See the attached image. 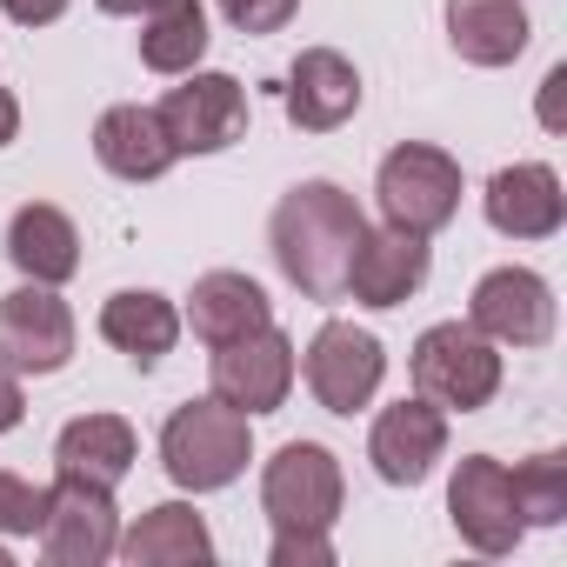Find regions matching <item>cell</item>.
Here are the masks:
<instances>
[{
	"label": "cell",
	"mask_w": 567,
	"mask_h": 567,
	"mask_svg": "<svg viewBox=\"0 0 567 567\" xmlns=\"http://www.w3.org/2000/svg\"><path fill=\"white\" fill-rule=\"evenodd\" d=\"M481 207H487V227L507 234V240H547V234H560V220H567V194H560V174H554L547 161H514V167H501V174L487 181Z\"/></svg>",
	"instance_id": "obj_14"
},
{
	"label": "cell",
	"mask_w": 567,
	"mask_h": 567,
	"mask_svg": "<svg viewBox=\"0 0 567 567\" xmlns=\"http://www.w3.org/2000/svg\"><path fill=\"white\" fill-rule=\"evenodd\" d=\"M220 14L240 34H280V28L301 14V0H220Z\"/></svg>",
	"instance_id": "obj_27"
},
{
	"label": "cell",
	"mask_w": 567,
	"mask_h": 567,
	"mask_svg": "<svg viewBox=\"0 0 567 567\" xmlns=\"http://www.w3.org/2000/svg\"><path fill=\"white\" fill-rule=\"evenodd\" d=\"M114 554L127 567H200V560H214V534H207V520L187 501H161L121 534Z\"/></svg>",
	"instance_id": "obj_21"
},
{
	"label": "cell",
	"mask_w": 567,
	"mask_h": 567,
	"mask_svg": "<svg viewBox=\"0 0 567 567\" xmlns=\"http://www.w3.org/2000/svg\"><path fill=\"white\" fill-rule=\"evenodd\" d=\"M447 454V414L434 401H394L374 414V434H368V461L388 487H421Z\"/></svg>",
	"instance_id": "obj_13"
},
{
	"label": "cell",
	"mask_w": 567,
	"mask_h": 567,
	"mask_svg": "<svg viewBox=\"0 0 567 567\" xmlns=\"http://www.w3.org/2000/svg\"><path fill=\"white\" fill-rule=\"evenodd\" d=\"M0 8H8V21H21V28H48V21L68 14V0H0Z\"/></svg>",
	"instance_id": "obj_29"
},
{
	"label": "cell",
	"mask_w": 567,
	"mask_h": 567,
	"mask_svg": "<svg viewBox=\"0 0 567 567\" xmlns=\"http://www.w3.org/2000/svg\"><path fill=\"white\" fill-rule=\"evenodd\" d=\"M274 321V301L260 295V280L254 274H234V267H214L194 280V295H187V328L207 341V348H227L254 328Z\"/></svg>",
	"instance_id": "obj_19"
},
{
	"label": "cell",
	"mask_w": 567,
	"mask_h": 567,
	"mask_svg": "<svg viewBox=\"0 0 567 567\" xmlns=\"http://www.w3.org/2000/svg\"><path fill=\"white\" fill-rule=\"evenodd\" d=\"M374 200H381V220L388 227H408V234H441L454 214H461V161L447 147H427V141H401L381 174H374Z\"/></svg>",
	"instance_id": "obj_5"
},
{
	"label": "cell",
	"mask_w": 567,
	"mask_h": 567,
	"mask_svg": "<svg viewBox=\"0 0 567 567\" xmlns=\"http://www.w3.org/2000/svg\"><path fill=\"white\" fill-rule=\"evenodd\" d=\"M348 481L334 447L321 441H288L267 467H260V514L274 520V534H328L341 520Z\"/></svg>",
	"instance_id": "obj_4"
},
{
	"label": "cell",
	"mask_w": 567,
	"mask_h": 567,
	"mask_svg": "<svg viewBox=\"0 0 567 567\" xmlns=\"http://www.w3.org/2000/svg\"><path fill=\"white\" fill-rule=\"evenodd\" d=\"M21 414H28L21 374H14V368H0V434H8V427H21Z\"/></svg>",
	"instance_id": "obj_30"
},
{
	"label": "cell",
	"mask_w": 567,
	"mask_h": 567,
	"mask_svg": "<svg viewBox=\"0 0 567 567\" xmlns=\"http://www.w3.org/2000/svg\"><path fill=\"white\" fill-rule=\"evenodd\" d=\"M174 154H220L247 134V87L234 74H181V87H167V101L154 107Z\"/></svg>",
	"instance_id": "obj_9"
},
{
	"label": "cell",
	"mask_w": 567,
	"mask_h": 567,
	"mask_svg": "<svg viewBox=\"0 0 567 567\" xmlns=\"http://www.w3.org/2000/svg\"><path fill=\"white\" fill-rule=\"evenodd\" d=\"M41 520H48V487L0 467V534H41Z\"/></svg>",
	"instance_id": "obj_26"
},
{
	"label": "cell",
	"mask_w": 567,
	"mask_h": 567,
	"mask_svg": "<svg viewBox=\"0 0 567 567\" xmlns=\"http://www.w3.org/2000/svg\"><path fill=\"white\" fill-rule=\"evenodd\" d=\"M0 567H8V554H0Z\"/></svg>",
	"instance_id": "obj_33"
},
{
	"label": "cell",
	"mask_w": 567,
	"mask_h": 567,
	"mask_svg": "<svg viewBox=\"0 0 567 567\" xmlns=\"http://www.w3.org/2000/svg\"><path fill=\"white\" fill-rule=\"evenodd\" d=\"M14 134H21V101H14L8 87H0V147H8Z\"/></svg>",
	"instance_id": "obj_32"
},
{
	"label": "cell",
	"mask_w": 567,
	"mask_h": 567,
	"mask_svg": "<svg viewBox=\"0 0 567 567\" xmlns=\"http://www.w3.org/2000/svg\"><path fill=\"white\" fill-rule=\"evenodd\" d=\"M74 361V308L28 280V288L0 295V368L14 374H61Z\"/></svg>",
	"instance_id": "obj_8"
},
{
	"label": "cell",
	"mask_w": 567,
	"mask_h": 567,
	"mask_svg": "<svg viewBox=\"0 0 567 567\" xmlns=\"http://www.w3.org/2000/svg\"><path fill=\"white\" fill-rule=\"evenodd\" d=\"M447 514H454V534L474 547V554H514L520 547V534H527V520H520V507H514V481H507V467L494 461V454H467L461 467H454V481H447Z\"/></svg>",
	"instance_id": "obj_11"
},
{
	"label": "cell",
	"mask_w": 567,
	"mask_h": 567,
	"mask_svg": "<svg viewBox=\"0 0 567 567\" xmlns=\"http://www.w3.org/2000/svg\"><path fill=\"white\" fill-rule=\"evenodd\" d=\"M267 560H274V567H328V560H334V540H328V534H274Z\"/></svg>",
	"instance_id": "obj_28"
},
{
	"label": "cell",
	"mask_w": 567,
	"mask_h": 567,
	"mask_svg": "<svg viewBox=\"0 0 567 567\" xmlns=\"http://www.w3.org/2000/svg\"><path fill=\"white\" fill-rule=\"evenodd\" d=\"M94 161L114 174V181H161L181 154H174V141H167V127H161V114L154 107H141V101H121V107H107L101 121H94Z\"/></svg>",
	"instance_id": "obj_17"
},
{
	"label": "cell",
	"mask_w": 567,
	"mask_h": 567,
	"mask_svg": "<svg viewBox=\"0 0 567 567\" xmlns=\"http://www.w3.org/2000/svg\"><path fill=\"white\" fill-rule=\"evenodd\" d=\"M254 461V434H247V414H234L227 401H187L167 414L161 427V467L174 487L187 494H220L247 474Z\"/></svg>",
	"instance_id": "obj_2"
},
{
	"label": "cell",
	"mask_w": 567,
	"mask_h": 567,
	"mask_svg": "<svg viewBox=\"0 0 567 567\" xmlns=\"http://www.w3.org/2000/svg\"><path fill=\"white\" fill-rule=\"evenodd\" d=\"M534 21L520 0H447V41L467 68H507L520 61Z\"/></svg>",
	"instance_id": "obj_22"
},
{
	"label": "cell",
	"mask_w": 567,
	"mask_h": 567,
	"mask_svg": "<svg viewBox=\"0 0 567 567\" xmlns=\"http://www.w3.org/2000/svg\"><path fill=\"white\" fill-rule=\"evenodd\" d=\"M101 14H127V21H141V14H154V8H167V0H94Z\"/></svg>",
	"instance_id": "obj_31"
},
{
	"label": "cell",
	"mask_w": 567,
	"mask_h": 567,
	"mask_svg": "<svg viewBox=\"0 0 567 567\" xmlns=\"http://www.w3.org/2000/svg\"><path fill=\"white\" fill-rule=\"evenodd\" d=\"M280 107H288V121L301 134H334L354 121L361 107V74L348 54L334 48H308L295 68H288V87H280Z\"/></svg>",
	"instance_id": "obj_16"
},
{
	"label": "cell",
	"mask_w": 567,
	"mask_h": 567,
	"mask_svg": "<svg viewBox=\"0 0 567 567\" xmlns=\"http://www.w3.org/2000/svg\"><path fill=\"white\" fill-rule=\"evenodd\" d=\"M301 374H308V394H315L328 414H361V408L381 394L388 354H381V341H374L368 328H354V321H328V328L308 341Z\"/></svg>",
	"instance_id": "obj_10"
},
{
	"label": "cell",
	"mask_w": 567,
	"mask_h": 567,
	"mask_svg": "<svg viewBox=\"0 0 567 567\" xmlns=\"http://www.w3.org/2000/svg\"><path fill=\"white\" fill-rule=\"evenodd\" d=\"M8 260H14L28 280H41V288H61V280L81 274V234H74V220H68L61 207L28 200V207L8 220Z\"/></svg>",
	"instance_id": "obj_23"
},
{
	"label": "cell",
	"mask_w": 567,
	"mask_h": 567,
	"mask_svg": "<svg viewBox=\"0 0 567 567\" xmlns=\"http://www.w3.org/2000/svg\"><path fill=\"white\" fill-rule=\"evenodd\" d=\"M101 341L121 348V354L147 374V368H161V361L174 354V341H181V308H174L167 295H154V288H121V295H107V308H101Z\"/></svg>",
	"instance_id": "obj_20"
},
{
	"label": "cell",
	"mask_w": 567,
	"mask_h": 567,
	"mask_svg": "<svg viewBox=\"0 0 567 567\" xmlns=\"http://www.w3.org/2000/svg\"><path fill=\"white\" fill-rule=\"evenodd\" d=\"M207 54V8L200 0H167V8L141 14V68L154 74H194Z\"/></svg>",
	"instance_id": "obj_24"
},
{
	"label": "cell",
	"mask_w": 567,
	"mask_h": 567,
	"mask_svg": "<svg viewBox=\"0 0 567 567\" xmlns=\"http://www.w3.org/2000/svg\"><path fill=\"white\" fill-rule=\"evenodd\" d=\"M114 547H121L114 487L54 474V487H48V520H41V554H48V567H101V560H114Z\"/></svg>",
	"instance_id": "obj_6"
},
{
	"label": "cell",
	"mask_w": 567,
	"mask_h": 567,
	"mask_svg": "<svg viewBox=\"0 0 567 567\" xmlns=\"http://www.w3.org/2000/svg\"><path fill=\"white\" fill-rule=\"evenodd\" d=\"M414 394L441 414H481L501 394V348L474 321H434L414 341Z\"/></svg>",
	"instance_id": "obj_3"
},
{
	"label": "cell",
	"mask_w": 567,
	"mask_h": 567,
	"mask_svg": "<svg viewBox=\"0 0 567 567\" xmlns=\"http://www.w3.org/2000/svg\"><path fill=\"white\" fill-rule=\"evenodd\" d=\"M214 401H227L234 414H280V401L295 394V341L280 334L274 321L214 348V374H207Z\"/></svg>",
	"instance_id": "obj_7"
},
{
	"label": "cell",
	"mask_w": 567,
	"mask_h": 567,
	"mask_svg": "<svg viewBox=\"0 0 567 567\" xmlns=\"http://www.w3.org/2000/svg\"><path fill=\"white\" fill-rule=\"evenodd\" d=\"M514 507L527 527H560L567 520V454H534L514 474Z\"/></svg>",
	"instance_id": "obj_25"
},
{
	"label": "cell",
	"mask_w": 567,
	"mask_h": 567,
	"mask_svg": "<svg viewBox=\"0 0 567 567\" xmlns=\"http://www.w3.org/2000/svg\"><path fill=\"white\" fill-rule=\"evenodd\" d=\"M141 461V441L121 414H74L54 434V474L68 481H94V487H121Z\"/></svg>",
	"instance_id": "obj_18"
},
{
	"label": "cell",
	"mask_w": 567,
	"mask_h": 567,
	"mask_svg": "<svg viewBox=\"0 0 567 567\" xmlns=\"http://www.w3.org/2000/svg\"><path fill=\"white\" fill-rule=\"evenodd\" d=\"M427 280V234L408 227H368L354 260H348V295L361 308H401Z\"/></svg>",
	"instance_id": "obj_15"
},
{
	"label": "cell",
	"mask_w": 567,
	"mask_h": 567,
	"mask_svg": "<svg viewBox=\"0 0 567 567\" xmlns=\"http://www.w3.org/2000/svg\"><path fill=\"white\" fill-rule=\"evenodd\" d=\"M467 321L494 348H547L554 341V288L534 267H494V274L474 280Z\"/></svg>",
	"instance_id": "obj_12"
},
{
	"label": "cell",
	"mask_w": 567,
	"mask_h": 567,
	"mask_svg": "<svg viewBox=\"0 0 567 567\" xmlns=\"http://www.w3.org/2000/svg\"><path fill=\"white\" fill-rule=\"evenodd\" d=\"M361 234H368V220H361L354 194L334 181L288 187L274 200V220H267V247H274L280 274L308 301H348V260H354Z\"/></svg>",
	"instance_id": "obj_1"
}]
</instances>
